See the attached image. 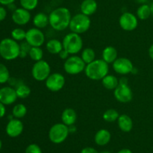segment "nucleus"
Wrapping results in <instances>:
<instances>
[{
    "instance_id": "nucleus-1",
    "label": "nucleus",
    "mask_w": 153,
    "mask_h": 153,
    "mask_svg": "<svg viewBox=\"0 0 153 153\" xmlns=\"http://www.w3.org/2000/svg\"><path fill=\"white\" fill-rule=\"evenodd\" d=\"M70 10L65 7L54 9L49 15V25L55 31H64L68 28L71 21Z\"/></svg>"
},
{
    "instance_id": "nucleus-2",
    "label": "nucleus",
    "mask_w": 153,
    "mask_h": 153,
    "mask_svg": "<svg viewBox=\"0 0 153 153\" xmlns=\"http://www.w3.org/2000/svg\"><path fill=\"white\" fill-rule=\"evenodd\" d=\"M108 64L103 59H95L90 64H86L85 75L92 80H102L108 74Z\"/></svg>"
},
{
    "instance_id": "nucleus-3",
    "label": "nucleus",
    "mask_w": 153,
    "mask_h": 153,
    "mask_svg": "<svg viewBox=\"0 0 153 153\" xmlns=\"http://www.w3.org/2000/svg\"><path fill=\"white\" fill-rule=\"evenodd\" d=\"M20 54V45L13 38H6L0 41V56L7 61H12Z\"/></svg>"
},
{
    "instance_id": "nucleus-4",
    "label": "nucleus",
    "mask_w": 153,
    "mask_h": 153,
    "mask_svg": "<svg viewBox=\"0 0 153 153\" xmlns=\"http://www.w3.org/2000/svg\"><path fill=\"white\" fill-rule=\"evenodd\" d=\"M63 47L70 55H75L82 51L83 47V40L80 34L70 32L66 34L62 40Z\"/></svg>"
},
{
    "instance_id": "nucleus-5",
    "label": "nucleus",
    "mask_w": 153,
    "mask_h": 153,
    "mask_svg": "<svg viewBox=\"0 0 153 153\" xmlns=\"http://www.w3.org/2000/svg\"><path fill=\"white\" fill-rule=\"evenodd\" d=\"M91 20L89 16L80 13L72 16L69 28L72 32L80 34L86 32L91 27Z\"/></svg>"
},
{
    "instance_id": "nucleus-6",
    "label": "nucleus",
    "mask_w": 153,
    "mask_h": 153,
    "mask_svg": "<svg viewBox=\"0 0 153 153\" xmlns=\"http://www.w3.org/2000/svg\"><path fill=\"white\" fill-rule=\"evenodd\" d=\"M70 134L69 127L64 123H56L49 130V138L55 144L62 143L67 140Z\"/></svg>"
},
{
    "instance_id": "nucleus-7",
    "label": "nucleus",
    "mask_w": 153,
    "mask_h": 153,
    "mask_svg": "<svg viewBox=\"0 0 153 153\" xmlns=\"http://www.w3.org/2000/svg\"><path fill=\"white\" fill-rule=\"evenodd\" d=\"M86 64L80 56L73 55L65 60L64 69L68 74L76 75L84 71Z\"/></svg>"
},
{
    "instance_id": "nucleus-8",
    "label": "nucleus",
    "mask_w": 153,
    "mask_h": 153,
    "mask_svg": "<svg viewBox=\"0 0 153 153\" xmlns=\"http://www.w3.org/2000/svg\"><path fill=\"white\" fill-rule=\"evenodd\" d=\"M51 74V67L45 60L36 62L31 68V75L35 80L42 82L46 81Z\"/></svg>"
},
{
    "instance_id": "nucleus-9",
    "label": "nucleus",
    "mask_w": 153,
    "mask_h": 153,
    "mask_svg": "<svg viewBox=\"0 0 153 153\" xmlns=\"http://www.w3.org/2000/svg\"><path fill=\"white\" fill-rule=\"evenodd\" d=\"M25 41L31 46H41L45 42L44 33L41 29L34 27L26 31Z\"/></svg>"
},
{
    "instance_id": "nucleus-10",
    "label": "nucleus",
    "mask_w": 153,
    "mask_h": 153,
    "mask_svg": "<svg viewBox=\"0 0 153 153\" xmlns=\"http://www.w3.org/2000/svg\"><path fill=\"white\" fill-rule=\"evenodd\" d=\"M45 85L49 91L56 92L64 88L65 85V77L61 73L51 74L45 81Z\"/></svg>"
},
{
    "instance_id": "nucleus-11",
    "label": "nucleus",
    "mask_w": 153,
    "mask_h": 153,
    "mask_svg": "<svg viewBox=\"0 0 153 153\" xmlns=\"http://www.w3.org/2000/svg\"><path fill=\"white\" fill-rule=\"evenodd\" d=\"M114 98L120 103H128L133 98V92L128 84L119 83L116 88L114 90Z\"/></svg>"
},
{
    "instance_id": "nucleus-12",
    "label": "nucleus",
    "mask_w": 153,
    "mask_h": 153,
    "mask_svg": "<svg viewBox=\"0 0 153 153\" xmlns=\"http://www.w3.org/2000/svg\"><path fill=\"white\" fill-rule=\"evenodd\" d=\"M138 18L130 12H124L119 19V24L121 28L127 32H131L136 29L138 26Z\"/></svg>"
},
{
    "instance_id": "nucleus-13",
    "label": "nucleus",
    "mask_w": 153,
    "mask_h": 153,
    "mask_svg": "<svg viewBox=\"0 0 153 153\" xmlns=\"http://www.w3.org/2000/svg\"><path fill=\"white\" fill-rule=\"evenodd\" d=\"M113 69L117 74L120 75H126L131 74L134 68L132 62L128 58L120 57L117 58L113 63Z\"/></svg>"
},
{
    "instance_id": "nucleus-14",
    "label": "nucleus",
    "mask_w": 153,
    "mask_h": 153,
    "mask_svg": "<svg viewBox=\"0 0 153 153\" xmlns=\"http://www.w3.org/2000/svg\"><path fill=\"white\" fill-rule=\"evenodd\" d=\"M24 125L22 122L19 118H12L9 120L5 128V131L7 136L15 138L19 136L22 133Z\"/></svg>"
},
{
    "instance_id": "nucleus-15",
    "label": "nucleus",
    "mask_w": 153,
    "mask_h": 153,
    "mask_svg": "<svg viewBox=\"0 0 153 153\" xmlns=\"http://www.w3.org/2000/svg\"><path fill=\"white\" fill-rule=\"evenodd\" d=\"M31 14L29 10L23 8H18L12 13V20L15 24L18 26H25L31 20Z\"/></svg>"
},
{
    "instance_id": "nucleus-16",
    "label": "nucleus",
    "mask_w": 153,
    "mask_h": 153,
    "mask_svg": "<svg viewBox=\"0 0 153 153\" xmlns=\"http://www.w3.org/2000/svg\"><path fill=\"white\" fill-rule=\"evenodd\" d=\"M16 89L10 86H4L0 88V102L4 105H10L17 99Z\"/></svg>"
},
{
    "instance_id": "nucleus-17",
    "label": "nucleus",
    "mask_w": 153,
    "mask_h": 153,
    "mask_svg": "<svg viewBox=\"0 0 153 153\" xmlns=\"http://www.w3.org/2000/svg\"><path fill=\"white\" fill-rule=\"evenodd\" d=\"M98 4L96 0H84L80 5L81 13L90 16L97 11Z\"/></svg>"
},
{
    "instance_id": "nucleus-18",
    "label": "nucleus",
    "mask_w": 153,
    "mask_h": 153,
    "mask_svg": "<svg viewBox=\"0 0 153 153\" xmlns=\"http://www.w3.org/2000/svg\"><path fill=\"white\" fill-rule=\"evenodd\" d=\"M117 124L119 128L125 133H128L132 130L133 121L131 117L126 114L120 115L117 119Z\"/></svg>"
},
{
    "instance_id": "nucleus-19",
    "label": "nucleus",
    "mask_w": 153,
    "mask_h": 153,
    "mask_svg": "<svg viewBox=\"0 0 153 153\" xmlns=\"http://www.w3.org/2000/svg\"><path fill=\"white\" fill-rule=\"evenodd\" d=\"M61 120H62V123L68 127L73 125L77 120V113L75 110L72 108H67L62 112Z\"/></svg>"
},
{
    "instance_id": "nucleus-20",
    "label": "nucleus",
    "mask_w": 153,
    "mask_h": 153,
    "mask_svg": "<svg viewBox=\"0 0 153 153\" xmlns=\"http://www.w3.org/2000/svg\"><path fill=\"white\" fill-rule=\"evenodd\" d=\"M111 134L107 129H100L96 133L94 141L98 146H105L110 142Z\"/></svg>"
},
{
    "instance_id": "nucleus-21",
    "label": "nucleus",
    "mask_w": 153,
    "mask_h": 153,
    "mask_svg": "<svg viewBox=\"0 0 153 153\" xmlns=\"http://www.w3.org/2000/svg\"><path fill=\"white\" fill-rule=\"evenodd\" d=\"M102 59L104 60L108 64H113L114 62L118 58L117 50L112 46H108L102 50Z\"/></svg>"
},
{
    "instance_id": "nucleus-22",
    "label": "nucleus",
    "mask_w": 153,
    "mask_h": 153,
    "mask_svg": "<svg viewBox=\"0 0 153 153\" xmlns=\"http://www.w3.org/2000/svg\"><path fill=\"white\" fill-rule=\"evenodd\" d=\"M32 22L35 28H40V29L45 28L49 24V15L43 12H39L37 14L34 15Z\"/></svg>"
},
{
    "instance_id": "nucleus-23",
    "label": "nucleus",
    "mask_w": 153,
    "mask_h": 153,
    "mask_svg": "<svg viewBox=\"0 0 153 153\" xmlns=\"http://www.w3.org/2000/svg\"><path fill=\"white\" fill-rule=\"evenodd\" d=\"M46 47L48 52L51 54H53V55H57V54L58 55L59 52L64 49L62 42H61L58 39L55 38L48 40L46 44Z\"/></svg>"
},
{
    "instance_id": "nucleus-24",
    "label": "nucleus",
    "mask_w": 153,
    "mask_h": 153,
    "mask_svg": "<svg viewBox=\"0 0 153 153\" xmlns=\"http://www.w3.org/2000/svg\"><path fill=\"white\" fill-rule=\"evenodd\" d=\"M102 86L108 90H114L119 85V80L117 76L111 74H108L102 80Z\"/></svg>"
},
{
    "instance_id": "nucleus-25",
    "label": "nucleus",
    "mask_w": 153,
    "mask_h": 153,
    "mask_svg": "<svg viewBox=\"0 0 153 153\" xmlns=\"http://www.w3.org/2000/svg\"><path fill=\"white\" fill-rule=\"evenodd\" d=\"M152 15L150 5L147 4H140L137 10V17L141 20H147Z\"/></svg>"
},
{
    "instance_id": "nucleus-26",
    "label": "nucleus",
    "mask_w": 153,
    "mask_h": 153,
    "mask_svg": "<svg viewBox=\"0 0 153 153\" xmlns=\"http://www.w3.org/2000/svg\"><path fill=\"white\" fill-rule=\"evenodd\" d=\"M81 58H82L86 64H90L96 59L95 51L92 48H85L82 51V56Z\"/></svg>"
},
{
    "instance_id": "nucleus-27",
    "label": "nucleus",
    "mask_w": 153,
    "mask_h": 153,
    "mask_svg": "<svg viewBox=\"0 0 153 153\" xmlns=\"http://www.w3.org/2000/svg\"><path fill=\"white\" fill-rule=\"evenodd\" d=\"M27 108L23 104H17L12 110V115L15 118H22L26 115Z\"/></svg>"
},
{
    "instance_id": "nucleus-28",
    "label": "nucleus",
    "mask_w": 153,
    "mask_h": 153,
    "mask_svg": "<svg viewBox=\"0 0 153 153\" xmlns=\"http://www.w3.org/2000/svg\"><path fill=\"white\" fill-rule=\"evenodd\" d=\"M28 56L31 60L36 62L43 59V51L40 46H31L28 52Z\"/></svg>"
},
{
    "instance_id": "nucleus-29",
    "label": "nucleus",
    "mask_w": 153,
    "mask_h": 153,
    "mask_svg": "<svg viewBox=\"0 0 153 153\" xmlns=\"http://www.w3.org/2000/svg\"><path fill=\"white\" fill-rule=\"evenodd\" d=\"M120 114L117 110L114 109H108L104 112L102 115L103 119L108 122H113L117 121Z\"/></svg>"
},
{
    "instance_id": "nucleus-30",
    "label": "nucleus",
    "mask_w": 153,
    "mask_h": 153,
    "mask_svg": "<svg viewBox=\"0 0 153 153\" xmlns=\"http://www.w3.org/2000/svg\"><path fill=\"white\" fill-rule=\"evenodd\" d=\"M16 95L19 98H26L31 94V88L25 84H20L16 88Z\"/></svg>"
},
{
    "instance_id": "nucleus-31",
    "label": "nucleus",
    "mask_w": 153,
    "mask_h": 153,
    "mask_svg": "<svg viewBox=\"0 0 153 153\" xmlns=\"http://www.w3.org/2000/svg\"><path fill=\"white\" fill-rule=\"evenodd\" d=\"M10 79V72L4 64L0 62V84L7 82Z\"/></svg>"
},
{
    "instance_id": "nucleus-32",
    "label": "nucleus",
    "mask_w": 153,
    "mask_h": 153,
    "mask_svg": "<svg viewBox=\"0 0 153 153\" xmlns=\"http://www.w3.org/2000/svg\"><path fill=\"white\" fill-rule=\"evenodd\" d=\"M26 32L21 28H16L11 32V38L16 41H21L25 39Z\"/></svg>"
},
{
    "instance_id": "nucleus-33",
    "label": "nucleus",
    "mask_w": 153,
    "mask_h": 153,
    "mask_svg": "<svg viewBox=\"0 0 153 153\" xmlns=\"http://www.w3.org/2000/svg\"><path fill=\"white\" fill-rule=\"evenodd\" d=\"M39 0H19L21 7L28 10H33L37 8Z\"/></svg>"
},
{
    "instance_id": "nucleus-34",
    "label": "nucleus",
    "mask_w": 153,
    "mask_h": 153,
    "mask_svg": "<svg viewBox=\"0 0 153 153\" xmlns=\"http://www.w3.org/2000/svg\"><path fill=\"white\" fill-rule=\"evenodd\" d=\"M19 45H20V54H19V57H21V58H25V56H27V55H28V52H29V50L31 46L26 41Z\"/></svg>"
},
{
    "instance_id": "nucleus-35",
    "label": "nucleus",
    "mask_w": 153,
    "mask_h": 153,
    "mask_svg": "<svg viewBox=\"0 0 153 153\" xmlns=\"http://www.w3.org/2000/svg\"><path fill=\"white\" fill-rule=\"evenodd\" d=\"M25 153H42V149L37 144L31 143L26 147Z\"/></svg>"
},
{
    "instance_id": "nucleus-36",
    "label": "nucleus",
    "mask_w": 153,
    "mask_h": 153,
    "mask_svg": "<svg viewBox=\"0 0 153 153\" xmlns=\"http://www.w3.org/2000/svg\"><path fill=\"white\" fill-rule=\"evenodd\" d=\"M70 54L69 53L67 50H65L64 49H63L62 50L59 52V54H58V56H59L60 58H61V59H64V60L67 59V58L70 57Z\"/></svg>"
},
{
    "instance_id": "nucleus-37",
    "label": "nucleus",
    "mask_w": 153,
    "mask_h": 153,
    "mask_svg": "<svg viewBox=\"0 0 153 153\" xmlns=\"http://www.w3.org/2000/svg\"><path fill=\"white\" fill-rule=\"evenodd\" d=\"M7 16V10L2 6H0V22L4 20Z\"/></svg>"
},
{
    "instance_id": "nucleus-38",
    "label": "nucleus",
    "mask_w": 153,
    "mask_h": 153,
    "mask_svg": "<svg viewBox=\"0 0 153 153\" xmlns=\"http://www.w3.org/2000/svg\"><path fill=\"white\" fill-rule=\"evenodd\" d=\"M81 153H99L97 149L93 147H85L81 151Z\"/></svg>"
},
{
    "instance_id": "nucleus-39",
    "label": "nucleus",
    "mask_w": 153,
    "mask_h": 153,
    "mask_svg": "<svg viewBox=\"0 0 153 153\" xmlns=\"http://www.w3.org/2000/svg\"><path fill=\"white\" fill-rule=\"evenodd\" d=\"M5 112H6L5 105L3 104L1 102H0V118L4 117V116L5 115Z\"/></svg>"
},
{
    "instance_id": "nucleus-40",
    "label": "nucleus",
    "mask_w": 153,
    "mask_h": 153,
    "mask_svg": "<svg viewBox=\"0 0 153 153\" xmlns=\"http://www.w3.org/2000/svg\"><path fill=\"white\" fill-rule=\"evenodd\" d=\"M15 0H0V4L2 5H8V4L14 3Z\"/></svg>"
},
{
    "instance_id": "nucleus-41",
    "label": "nucleus",
    "mask_w": 153,
    "mask_h": 153,
    "mask_svg": "<svg viewBox=\"0 0 153 153\" xmlns=\"http://www.w3.org/2000/svg\"><path fill=\"white\" fill-rule=\"evenodd\" d=\"M149 56L151 59L153 60V44L151 45L149 48Z\"/></svg>"
},
{
    "instance_id": "nucleus-42",
    "label": "nucleus",
    "mask_w": 153,
    "mask_h": 153,
    "mask_svg": "<svg viewBox=\"0 0 153 153\" xmlns=\"http://www.w3.org/2000/svg\"><path fill=\"white\" fill-rule=\"evenodd\" d=\"M117 153H132V152L128 148H123V149L120 150Z\"/></svg>"
},
{
    "instance_id": "nucleus-43",
    "label": "nucleus",
    "mask_w": 153,
    "mask_h": 153,
    "mask_svg": "<svg viewBox=\"0 0 153 153\" xmlns=\"http://www.w3.org/2000/svg\"><path fill=\"white\" fill-rule=\"evenodd\" d=\"M7 7H8V8L10 9V10H12L13 11H14V10L17 8H16V6H15L14 3H12V4H8V5H7Z\"/></svg>"
},
{
    "instance_id": "nucleus-44",
    "label": "nucleus",
    "mask_w": 153,
    "mask_h": 153,
    "mask_svg": "<svg viewBox=\"0 0 153 153\" xmlns=\"http://www.w3.org/2000/svg\"><path fill=\"white\" fill-rule=\"evenodd\" d=\"M137 3H140V4H146L148 0H135Z\"/></svg>"
},
{
    "instance_id": "nucleus-45",
    "label": "nucleus",
    "mask_w": 153,
    "mask_h": 153,
    "mask_svg": "<svg viewBox=\"0 0 153 153\" xmlns=\"http://www.w3.org/2000/svg\"><path fill=\"white\" fill-rule=\"evenodd\" d=\"M137 69H136L135 68H133V69H132V71H131V74H137Z\"/></svg>"
},
{
    "instance_id": "nucleus-46",
    "label": "nucleus",
    "mask_w": 153,
    "mask_h": 153,
    "mask_svg": "<svg viewBox=\"0 0 153 153\" xmlns=\"http://www.w3.org/2000/svg\"><path fill=\"white\" fill-rule=\"evenodd\" d=\"M150 8H151V12H152V15H153V2L151 4Z\"/></svg>"
},
{
    "instance_id": "nucleus-47",
    "label": "nucleus",
    "mask_w": 153,
    "mask_h": 153,
    "mask_svg": "<svg viewBox=\"0 0 153 153\" xmlns=\"http://www.w3.org/2000/svg\"><path fill=\"white\" fill-rule=\"evenodd\" d=\"M1 147H2V142H1V140H0V150H1Z\"/></svg>"
},
{
    "instance_id": "nucleus-48",
    "label": "nucleus",
    "mask_w": 153,
    "mask_h": 153,
    "mask_svg": "<svg viewBox=\"0 0 153 153\" xmlns=\"http://www.w3.org/2000/svg\"><path fill=\"white\" fill-rule=\"evenodd\" d=\"M101 153H111V152L108 151H104V152H102Z\"/></svg>"
}]
</instances>
